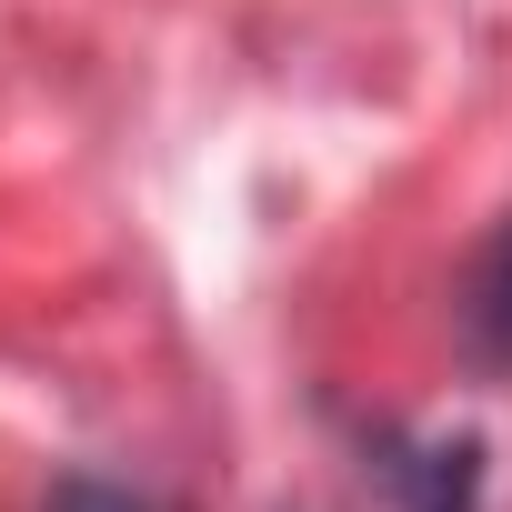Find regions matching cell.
Returning <instances> with one entry per match:
<instances>
[{
    "label": "cell",
    "instance_id": "6da1fadb",
    "mask_svg": "<svg viewBox=\"0 0 512 512\" xmlns=\"http://www.w3.org/2000/svg\"><path fill=\"white\" fill-rule=\"evenodd\" d=\"M452 342L482 382H512V211L492 221V241L462 262V292H452Z\"/></svg>",
    "mask_w": 512,
    "mask_h": 512
},
{
    "label": "cell",
    "instance_id": "3957f363",
    "mask_svg": "<svg viewBox=\"0 0 512 512\" xmlns=\"http://www.w3.org/2000/svg\"><path fill=\"white\" fill-rule=\"evenodd\" d=\"M41 512H161V502H151V492H131V482H111V472H61Z\"/></svg>",
    "mask_w": 512,
    "mask_h": 512
},
{
    "label": "cell",
    "instance_id": "7a4b0ae2",
    "mask_svg": "<svg viewBox=\"0 0 512 512\" xmlns=\"http://www.w3.org/2000/svg\"><path fill=\"white\" fill-rule=\"evenodd\" d=\"M382 482L402 492V512H482V442H452V432L392 442Z\"/></svg>",
    "mask_w": 512,
    "mask_h": 512
}]
</instances>
